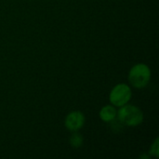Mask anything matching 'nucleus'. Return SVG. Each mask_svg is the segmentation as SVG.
Masks as SVG:
<instances>
[{
  "instance_id": "1",
  "label": "nucleus",
  "mask_w": 159,
  "mask_h": 159,
  "mask_svg": "<svg viewBox=\"0 0 159 159\" xmlns=\"http://www.w3.org/2000/svg\"><path fill=\"white\" fill-rule=\"evenodd\" d=\"M116 119L120 124L126 127H138L144 120V114L142 109L134 104H125L117 110Z\"/></svg>"
},
{
  "instance_id": "2",
  "label": "nucleus",
  "mask_w": 159,
  "mask_h": 159,
  "mask_svg": "<svg viewBox=\"0 0 159 159\" xmlns=\"http://www.w3.org/2000/svg\"><path fill=\"white\" fill-rule=\"evenodd\" d=\"M152 78V71L150 67L143 63L139 62L134 64L129 71L128 80L131 87L142 89L146 88Z\"/></svg>"
},
{
  "instance_id": "3",
  "label": "nucleus",
  "mask_w": 159,
  "mask_h": 159,
  "mask_svg": "<svg viewBox=\"0 0 159 159\" xmlns=\"http://www.w3.org/2000/svg\"><path fill=\"white\" fill-rule=\"evenodd\" d=\"M109 102L115 107H121L129 103L132 98V90L129 84L118 83L109 92Z\"/></svg>"
},
{
  "instance_id": "4",
  "label": "nucleus",
  "mask_w": 159,
  "mask_h": 159,
  "mask_svg": "<svg viewBox=\"0 0 159 159\" xmlns=\"http://www.w3.org/2000/svg\"><path fill=\"white\" fill-rule=\"evenodd\" d=\"M86 123V116L83 112L75 110L68 113L64 118V127L70 132L79 131Z\"/></svg>"
},
{
  "instance_id": "5",
  "label": "nucleus",
  "mask_w": 159,
  "mask_h": 159,
  "mask_svg": "<svg viewBox=\"0 0 159 159\" xmlns=\"http://www.w3.org/2000/svg\"><path fill=\"white\" fill-rule=\"evenodd\" d=\"M116 116H117L116 107H115L111 103L102 106L99 112V117L104 123L114 122L116 119Z\"/></svg>"
},
{
  "instance_id": "6",
  "label": "nucleus",
  "mask_w": 159,
  "mask_h": 159,
  "mask_svg": "<svg viewBox=\"0 0 159 159\" xmlns=\"http://www.w3.org/2000/svg\"><path fill=\"white\" fill-rule=\"evenodd\" d=\"M69 143L73 148H80L84 143V137L79 131L72 132V135L69 138Z\"/></svg>"
},
{
  "instance_id": "7",
  "label": "nucleus",
  "mask_w": 159,
  "mask_h": 159,
  "mask_svg": "<svg viewBox=\"0 0 159 159\" xmlns=\"http://www.w3.org/2000/svg\"><path fill=\"white\" fill-rule=\"evenodd\" d=\"M149 154L150 157H156V158H158L159 157V139L158 138H156L155 141L153 142V143L150 145L149 147V150L147 152Z\"/></svg>"
},
{
  "instance_id": "8",
  "label": "nucleus",
  "mask_w": 159,
  "mask_h": 159,
  "mask_svg": "<svg viewBox=\"0 0 159 159\" xmlns=\"http://www.w3.org/2000/svg\"><path fill=\"white\" fill-rule=\"evenodd\" d=\"M151 157L150 156H149V154L147 153V154H143V155H141L140 156V158L141 159H143V158H146V159H149Z\"/></svg>"
}]
</instances>
